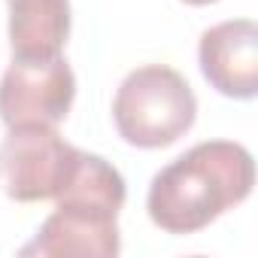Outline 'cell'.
Listing matches in <instances>:
<instances>
[{
    "label": "cell",
    "mask_w": 258,
    "mask_h": 258,
    "mask_svg": "<svg viewBox=\"0 0 258 258\" xmlns=\"http://www.w3.org/2000/svg\"><path fill=\"white\" fill-rule=\"evenodd\" d=\"M255 161L234 140H207L152 176L146 210L167 234H198L252 195Z\"/></svg>",
    "instance_id": "obj_1"
},
{
    "label": "cell",
    "mask_w": 258,
    "mask_h": 258,
    "mask_svg": "<svg viewBox=\"0 0 258 258\" xmlns=\"http://www.w3.org/2000/svg\"><path fill=\"white\" fill-rule=\"evenodd\" d=\"M198 100L185 76L164 64H146L131 70L115 97L112 121L124 143L137 149L173 146L195 124Z\"/></svg>",
    "instance_id": "obj_2"
},
{
    "label": "cell",
    "mask_w": 258,
    "mask_h": 258,
    "mask_svg": "<svg viewBox=\"0 0 258 258\" xmlns=\"http://www.w3.org/2000/svg\"><path fill=\"white\" fill-rule=\"evenodd\" d=\"M79 149L55 127L22 124L10 127L0 143V188L19 204L55 201L76 167Z\"/></svg>",
    "instance_id": "obj_3"
},
{
    "label": "cell",
    "mask_w": 258,
    "mask_h": 258,
    "mask_svg": "<svg viewBox=\"0 0 258 258\" xmlns=\"http://www.w3.org/2000/svg\"><path fill=\"white\" fill-rule=\"evenodd\" d=\"M76 97V76L64 55L46 61H13L0 79V118L7 127H58Z\"/></svg>",
    "instance_id": "obj_4"
},
{
    "label": "cell",
    "mask_w": 258,
    "mask_h": 258,
    "mask_svg": "<svg viewBox=\"0 0 258 258\" xmlns=\"http://www.w3.org/2000/svg\"><path fill=\"white\" fill-rule=\"evenodd\" d=\"M118 252V213L67 201L55 204L34 240L22 246V255L40 258H115Z\"/></svg>",
    "instance_id": "obj_5"
},
{
    "label": "cell",
    "mask_w": 258,
    "mask_h": 258,
    "mask_svg": "<svg viewBox=\"0 0 258 258\" xmlns=\"http://www.w3.org/2000/svg\"><path fill=\"white\" fill-rule=\"evenodd\" d=\"M204 79L225 97L252 100L258 94V25L231 19L204 31L198 46Z\"/></svg>",
    "instance_id": "obj_6"
},
{
    "label": "cell",
    "mask_w": 258,
    "mask_h": 258,
    "mask_svg": "<svg viewBox=\"0 0 258 258\" xmlns=\"http://www.w3.org/2000/svg\"><path fill=\"white\" fill-rule=\"evenodd\" d=\"M13 61H46L70 37V0H7Z\"/></svg>",
    "instance_id": "obj_7"
},
{
    "label": "cell",
    "mask_w": 258,
    "mask_h": 258,
    "mask_svg": "<svg viewBox=\"0 0 258 258\" xmlns=\"http://www.w3.org/2000/svg\"><path fill=\"white\" fill-rule=\"evenodd\" d=\"M188 7H210V4H219V0H182Z\"/></svg>",
    "instance_id": "obj_8"
}]
</instances>
